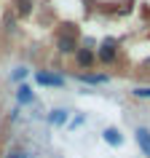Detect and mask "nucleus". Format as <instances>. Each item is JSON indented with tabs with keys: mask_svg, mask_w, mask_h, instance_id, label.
Returning <instances> with one entry per match:
<instances>
[{
	"mask_svg": "<svg viewBox=\"0 0 150 158\" xmlns=\"http://www.w3.org/2000/svg\"><path fill=\"white\" fill-rule=\"evenodd\" d=\"M94 54H97V62H102V64H113V62L118 59V46H115L113 40H110V43L105 40L99 48L94 51Z\"/></svg>",
	"mask_w": 150,
	"mask_h": 158,
	"instance_id": "obj_1",
	"label": "nucleus"
},
{
	"mask_svg": "<svg viewBox=\"0 0 150 158\" xmlns=\"http://www.w3.org/2000/svg\"><path fill=\"white\" fill-rule=\"evenodd\" d=\"M78 48H81V46H78V35H75V30H67V35H62L59 43H56L59 54H75Z\"/></svg>",
	"mask_w": 150,
	"mask_h": 158,
	"instance_id": "obj_2",
	"label": "nucleus"
},
{
	"mask_svg": "<svg viewBox=\"0 0 150 158\" xmlns=\"http://www.w3.org/2000/svg\"><path fill=\"white\" fill-rule=\"evenodd\" d=\"M35 83L51 86V89H62V86H65V78H62V75L48 73V70H38V73H35Z\"/></svg>",
	"mask_w": 150,
	"mask_h": 158,
	"instance_id": "obj_3",
	"label": "nucleus"
},
{
	"mask_svg": "<svg viewBox=\"0 0 150 158\" xmlns=\"http://www.w3.org/2000/svg\"><path fill=\"white\" fill-rule=\"evenodd\" d=\"M75 62H78V67H83V70H91L94 64H97V54H94V48H81L75 51Z\"/></svg>",
	"mask_w": 150,
	"mask_h": 158,
	"instance_id": "obj_4",
	"label": "nucleus"
},
{
	"mask_svg": "<svg viewBox=\"0 0 150 158\" xmlns=\"http://www.w3.org/2000/svg\"><path fill=\"white\" fill-rule=\"evenodd\" d=\"M134 139H137V145H140L142 156H148V158H150V129L140 126V129L134 131Z\"/></svg>",
	"mask_w": 150,
	"mask_h": 158,
	"instance_id": "obj_5",
	"label": "nucleus"
},
{
	"mask_svg": "<svg viewBox=\"0 0 150 158\" xmlns=\"http://www.w3.org/2000/svg\"><path fill=\"white\" fill-rule=\"evenodd\" d=\"M67 121H70V110H65V107H54L48 113V123L51 126H65Z\"/></svg>",
	"mask_w": 150,
	"mask_h": 158,
	"instance_id": "obj_6",
	"label": "nucleus"
},
{
	"mask_svg": "<svg viewBox=\"0 0 150 158\" xmlns=\"http://www.w3.org/2000/svg\"><path fill=\"white\" fill-rule=\"evenodd\" d=\"M102 137H105V142L113 145V148H121V145H123V137H121V131H118L115 126H107V129L102 131Z\"/></svg>",
	"mask_w": 150,
	"mask_h": 158,
	"instance_id": "obj_7",
	"label": "nucleus"
},
{
	"mask_svg": "<svg viewBox=\"0 0 150 158\" xmlns=\"http://www.w3.org/2000/svg\"><path fill=\"white\" fill-rule=\"evenodd\" d=\"M16 102H19V105H32V102H35V94H32V89H30L27 83H22L16 89Z\"/></svg>",
	"mask_w": 150,
	"mask_h": 158,
	"instance_id": "obj_8",
	"label": "nucleus"
},
{
	"mask_svg": "<svg viewBox=\"0 0 150 158\" xmlns=\"http://www.w3.org/2000/svg\"><path fill=\"white\" fill-rule=\"evenodd\" d=\"M78 81H83V83H107L110 78L107 75H94V73H78Z\"/></svg>",
	"mask_w": 150,
	"mask_h": 158,
	"instance_id": "obj_9",
	"label": "nucleus"
},
{
	"mask_svg": "<svg viewBox=\"0 0 150 158\" xmlns=\"http://www.w3.org/2000/svg\"><path fill=\"white\" fill-rule=\"evenodd\" d=\"M14 8H16V14L22 19L30 16V11H32V0H14Z\"/></svg>",
	"mask_w": 150,
	"mask_h": 158,
	"instance_id": "obj_10",
	"label": "nucleus"
},
{
	"mask_svg": "<svg viewBox=\"0 0 150 158\" xmlns=\"http://www.w3.org/2000/svg\"><path fill=\"white\" fill-rule=\"evenodd\" d=\"M131 94L137 97V99H150V86H137Z\"/></svg>",
	"mask_w": 150,
	"mask_h": 158,
	"instance_id": "obj_11",
	"label": "nucleus"
},
{
	"mask_svg": "<svg viewBox=\"0 0 150 158\" xmlns=\"http://www.w3.org/2000/svg\"><path fill=\"white\" fill-rule=\"evenodd\" d=\"M11 78H14V81H16V83H19V81H22V83H24V78H27V70H24V67H16V70H14V75H11Z\"/></svg>",
	"mask_w": 150,
	"mask_h": 158,
	"instance_id": "obj_12",
	"label": "nucleus"
},
{
	"mask_svg": "<svg viewBox=\"0 0 150 158\" xmlns=\"http://www.w3.org/2000/svg\"><path fill=\"white\" fill-rule=\"evenodd\" d=\"M6 158H30V156H27V153H22V150H16V153H8Z\"/></svg>",
	"mask_w": 150,
	"mask_h": 158,
	"instance_id": "obj_13",
	"label": "nucleus"
}]
</instances>
